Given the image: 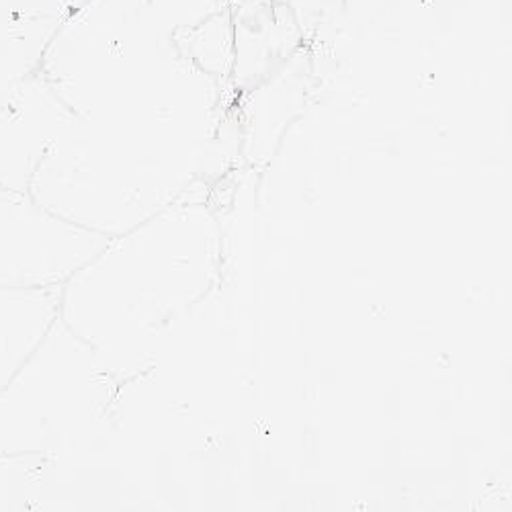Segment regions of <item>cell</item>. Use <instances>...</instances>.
Here are the masks:
<instances>
[{"label":"cell","instance_id":"cell-3","mask_svg":"<svg viewBox=\"0 0 512 512\" xmlns=\"http://www.w3.org/2000/svg\"><path fill=\"white\" fill-rule=\"evenodd\" d=\"M62 287H0V392L60 316Z\"/></svg>","mask_w":512,"mask_h":512},{"label":"cell","instance_id":"cell-5","mask_svg":"<svg viewBox=\"0 0 512 512\" xmlns=\"http://www.w3.org/2000/svg\"><path fill=\"white\" fill-rule=\"evenodd\" d=\"M50 457L0 455V510H21L41 482V472Z\"/></svg>","mask_w":512,"mask_h":512},{"label":"cell","instance_id":"cell-4","mask_svg":"<svg viewBox=\"0 0 512 512\" xmlns=\"http://www.w3.org/2000/svg\"><path fill=\"white\" fill-rule=\"evenodd\" d=\"M50 130L31 119L23 97L0 101V187L29 193V183L41 158L50 150Z\"/></svg>","mask_w":512,"mask_h":512},{"label":"cell","instance_id":"cell-1","mask_svg":"<svg viewBox=\"0 0 512 512\" xmlns=\"http://www.w3.org/2000/svg\"><path fill=\"white\" fill-rule=\"evenodd\" d=\"M113 373L60 318L0 392V455L52 457L103 416Z\"/></svg>","mask_w":512,"mask_h":512},{"label":"cell","instance_id":"cell-2","mask_svg":"<svg viewBox=\"0 0 512 512\" xmlns=\"http://www.w3.org/2000/svg\"><path fill=\"white\" fill-rule=\"evenodd\" d=\"M109 238L0 187V287H62Z\"/></svg>","mask_w":512,"mask_h":512}]
</instances>
